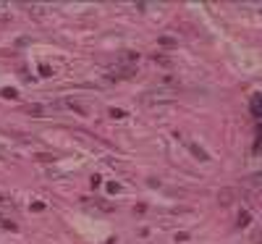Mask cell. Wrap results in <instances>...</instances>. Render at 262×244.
I'll list each match as a JSON object with an SVG mask.
<instances>
[{
	"mask_svg": "<svg viewBox=\"0 0 262 244\" xmlns=\"http://www.w3.org/2000/svg\"><path fill=\"white\" fill-rule=\"evenodd\" d=\"M111 116H113V118H123L126 113H123V110H111Z\"/></svg>",
	"mask_w": 262,
	"mask_h": 244,
	"instance_id": "cell-2",
	"label": "cell"
},
{
	"mask_svg": "<svg viewBox=\"0 0 262 244\" xmlns=\"http://www.w3.org/2000/svg\"><path fill=\"white\" fill-rule=\"evenodd\" d=\"M249 110H252V116H254V118H262V95H254V97H252Z\"/></svg>",
	"mask_w": 262,
	"mask_h": 244,
	"instance_id": "cell-1",
	"label": "cell"
}]
</instances>
